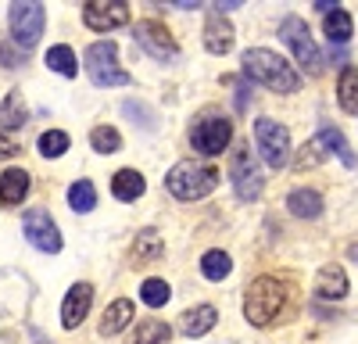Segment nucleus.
<instances>
[{
    "label": "nucleus",
    "instance_id": "obj_18",
    "mask_svg": "<svg viewBox=\"0 0 358 344\" xmlns=\"http://www.w3.org/2000/svg\"><path fill=\"white\" fill-rule=\"evenodd\" d=\"M133 315H136V308H133V301H129V298L111 301V305L104 308V315H101V337H115V334H122V330L133 323Z\"/></svg>",
    "mask_w": 358,
    "mask_h": 344
},
{
    "label": "nucleus",
    "instance_id": "obj_1",
    "mask_svg": "<svg viewBox=\"0 0 358 344\" xmlns=\"http://www.w3.org/2000/svg\"><path fill=\"white\" fill-rule=\"evenodd\" d=\"M244 76L268 86V90H276V94H297L301 90V72H297L287 57H280L276 50H268V47H251L244 50Z\"/></svg>",
    "mask_w": 358,
    "mask_h": 344
},
{
    "label": "nucleus",
    "instance_id": "obj_22",
    "mask_svg": "<svg viewBox=\"0 0 358 344\" xmlns=\"http://www.w3.org/2000/svg\"><path fill=\"white\" fill-rule=\"evenodd\" d=\"M337 104L348 115H358V65H344L337 76Z\"/></svg>",
    "mask_w": 358,
    "mask_h": 344
},
{
    "label": "nucleus",
    "instance_id": "obj_13",
    "mask_svg": "<svg viewBox=\"0 0 358 344\" xmlns=\"http://www.w3.org/2000/svg\"><path fill=\"white\" fill-rule=\"evenodd\" d=\"M90 305H94V287H90V283H72L65 301H62V327L76 330L90 315Z\"/></svg>",
    "mask_w": 358,
    "mask_h": 344
},
{
    "label": "nucleus",
    "instance_id": "obj_8",
    "mask_svg": "<svg viewBox=\"0 0 358 344\" xmlns=\"http://www.w3.org/2000/svg\"><path fill=\"white\" fill-rule=\"evenodd\" d=\"M229 140H233V122L226 119V115H204V119H197L194 129H190L194 151H201L208 158L222 155L229 148Z\"/></svg>",
    "mask_w": 358,
    "mask_h": 344
},
{
    "label": "nucleus",
    "instance_id": "obj_34",
    "mask_svg": "<svg viewBox=\"0 0 358 344\" xmlns=\"http://www.w3.org/2000/svg\"><path fill=\"white\" fill-rule=\"evenodd\" d=\"M0 62H4L8 69H15V65H18V54H15L8 43H0Z\"/></svg>",
    "mask_w": 358,
    "mask_h": 344
},
{
    "label": "nucleus",
    "instance_id": "obj_31",
    "mask_svg": "<svg viewBox=\"0 0 358 344\" xmlns=\"http://www.w3.org/2000/svg\"><path fill=\"white\" fill-rule=\"evenodd\" d=\"M169 298H172V287H169L165 280L151 276V280H143V283H140V301H143L147 308H162Z\"/></svg>",
    "mask_w": 358,
    "mask_h": 344
},
{
    "label": "nucleus",
    "instance_id": "obj_23",
    "mask_svg": "<svg viewBox=\"0 0 358 344\" xmlns=\"http://www.w3.org/2000/svg\"><path fill=\"white\" fill-rule=\"evenodd\" d=\"M169 337H172L169 323H162V320H136V327L126 337V344H165Z\"/></svg>",
    "mask_w": 358,
    "mask_h": 344
},
{
    "label": "nucleus",
    "instance_id": "obj_10",
    "mask_svg": "<svg viewBox=\"0 0 358 344\" xmlns=\"http://www.w3.org/2000/svg\"><path fill=\"white\" fill-rule=\"evenodd\" d=\"M22 229H25V241L33 244L36 251H47V255L62 251V229H57V222L50 219V212L29 208L25 219H22Z\"/></svg>",
    "mask_w": 358,
    "mask_h": 344
},
{
    "label": "nucleus",
    "instance_id": "obj_32",
    "mask_svg": "<svg viewBox=\"0 0 358 344\" xmlns=\"http://www.w3.org/2000/svg\"><path fill=\"white\" fill-rule=\"evenodd\" d=\"M158 255H162V237L155 229H140L136 244H133V258L136 262H147V258H158Z\"/></svg>",
    "mask_w": 358,
    "mask_h": 344
},
{
    "label": "nucleus",
    "instance_id": "obj_4",
    "mask_svg": "<svg viewBox=\"0 0 358 344\" xmlns=\"http://www.w3.org/2000/svg\"><path fill=\"white\" fill-rule=\"evenodd\" d=\"M280 40L294 50V57H297V65H301L308 76H319L322 72V50H319V43L312 40V29H308V22L305 18H297V15H287L283 22H280Z\"/></svg>",
    "mask_w": 358,
    "mask_h": 344
},
{
    "label": "nucleus",
    "instance_id": "obj_2",
    "mask_svg": "<svg viewBox=\"0 0 358 344\" xmlns=\"http://www.w3.org/2000/svg\"><path fill=\"white\" fill-rule=\"evenodd\" d=\"M283 305H287V283H280L276 276H258L244 291V320L251 327L265 330V327L276 323Z\"/></svg>",
    "mask_w": 358,
    "mask_h": 344
},
{
    "label": "nucleus",
    "instance_id": "obj_5",
    "mask_svg": "<svg viewBox=\"0 0 358 344\" xmlns=\"http://www.w3.org/2000/svg\"><path fill=\"white\" fill-rule=\"evenodd\" d=\"M86 76L94 79V86H126L129 72L118 65V47L115 40H97L86 47Z\"/></svg>",
    "mask_w": 358,
    "mask_h": 344
},
{
    "label": "nucleus",
    "instance_id": "obj_35",
    "mask_svg": "<svg viewBox=\"0 0 358 344\" xmlns=\"http://www.w3.org/2000/svg\"><path fill=\"white\" fill-rule=\"evenodd\" d=\"M348 258H351V262H358V244H351V248H348Z\"/></svg>",
    "mask_w": 358,
    "mask_h": 344
},
{
    "label": "nucleus",
    "instance_id": "obj_25",
    "mask_svg": "<svg viewBox=\"0 0 358 344\" xmlns=\"http://www.w3.org/2000/svg\"><path fill=\"white\" fill-rule=\"evenodd\" d=\"M229 273H233V258H229L226 251L212 248V251H204V255H201V276H204V280L219 283V280H226Z\"/></svg>",
    "mask_w": 358,
    "mask_h": 344
},
{
    "label": "nucleus",
    "instance_id": "obj_20",
    "mask_svg": "<svg viewBox=\"0 0 358 344\" xmlns=\"http://www.w3.org/2000/svg\"><path fill=\"white\" fill-rule=\"evenodd\" d=\"M287 208H290V215H297V219H319V215H322V197H319V190L297 187V190H290V197H287Z\"/></svg>",
    "mask_w": 358,
    "mask_h": 344
},
{
    "label": "nucleus",
    "instance_id": "obj_27",
    "mask_svg": "<svg viewBox=\"0 0 358 344\" xmlns=\"http://www.w3.org/2000/svg\"><path fill=\"white\" fill-rule=\"evenodd\" d=\"M315 140L322 143V151H326V155H337L344 165H355V155H351V148H348V140L341 136V129H334V126H322Z\"/></svg>",
    "mask_w": 358,
    "mask_h": 344
},
{
    "label": "nucleus",
    "instance_id": "obj_14",
    "mask_svg": "<svg viewBox=\"0 0 358 344\" xmlns=\"http://www.w3.org/2000/svg\"><path fill=\"white\" fill-rule=\"evenodd\" d=\"M233 43H236L233 25L222 18V11H212L204 18V50L208 54H229Z\"/></svg>",
    "mask_w": 358,
    "mask_h": 344
},
{
    "label": "nucleus",
    "instance_id": "obj_7",
    "mask_svg": "<svg viewBox=\"0 0 358 344\" xmlns=\"http://www.w3.org/2000/svg\"><path fill=\"white\" fill-rule=\"evenodd\" d=\"M8 22H11L15 43H18L22 50H29V47H36L40 36H43L47 11H43V4H36V0H25V4L18 0V4H11V11H8Z\"/></svg>",
    "mask_w": 358,
    "mask_h": 344
},
{
    "label": "nucleus",
    "instance_id": "obj_3",
    "mask_svg": "<svg viewBox=\"0 0 358 344\" xmlns=\"http://www.w3.org/2000/svg\"><path fill=\"white\" fill-rule=\"evenodd\" d=\"M165 187H169V194L179 197V201H201V197H208V194L219 187V172H215L212 165H204V162L187 158V162H176V165L169 169Z\"/></svg>",
    "mask_w": 358,
    "mask_h": 344
},
{
    "label": "nucleus",
    "instance_id": "obj_24",
    "mask_svg": "<svg viewBox=\"0 0 358 344\" xmlns=\"http://www.w3.org/2000/svg\"><path fill=\"white\" fill-rule=\"evenodd\" d=\"M47 69L50 72H57V76H65V79H72L76 72H79V62H76V50L69 47V43H54L50 50H47Z\"/></svg>",
    "mask_w": 358,
    "mask_h": 344
},
{
    "label": "nucleus",
    "instance_id": "obj_28",
    "mask_svg": "<svg viewBox=\"0 0 358 344\" xmlns=\"http://www.w3.org/2000/svg\"><path fill=\"white\" fill-rule=\"evenodd\" d=\"M90 148H94L97 155H115V151H122V133H118L115 126H97L94 133H90Z\"/></svg>",
    "mask_w": 358,
    "mask_h": 344
},
{
    "label": "nucleus",
    "instance_id": "obj_16",
    "mask_svg": "<svg viewBox=\"0 0 358 344\" xmlns=\"http://www.w3.org/2000/svg\"><path fill=\"white\" fill-rule=\"evenodd\" d=\"M315 298L322 301H344L348 298V273L341 266H322L315 276Z\"/></svg>",
    "mask_w": 358,
    "mask_h": 344
},
{
    "label": "nucleus",
    "instance_id": "obj_21",
    "mask_svg": "<svg viewBox=\"0 0 358 344\" xmlns=\"http://www.w3.org/2000/svg\"><path fill=\"white\" fill-rule=\"evenodd\" d=\"M25 119H29L25 97H22V90H11L4 101H0V133H11V129L25 126Z\"/></svg>",
    "mask_w": 358,
    "mask_h": 344
},
{
    "label": "nucleus",
    "instance_id": "obj_6",
    "mask_svg": "<svg viewBox=\"0 0 358 344\" xmlns=\"http://www.w3.org/2000/svg\"><path fill=\"white\" fill-rule=\"evenodd\" d=\"M255 148L268 169H283L290 162V129L262 115V119H255Z\"/></svg>",
    "mask_w": 358,
    "mask_h": 344
},
{
    "label": "nucleus",
    "instance_id": "obj_29",
    "mask_svg": "<svg viewBox=\"0 0 358 344\" xmlns=\"http://www.w3.org/2000/svg\"><path fill=\"white\" fill-rule=\"evenodd\" d=\"M322 29H326V36H330L334 43H348L351 40V15L344 8H337V11H330L322 18Z\"/></svg>",
    "mask_w": 358,
    "mask_h": 344
},
{
    "label": "nucleus",
    "instance_id": "obj_12",
    "mask_svg": "<svg viewBox=\"0 0 358 344\" xmlns=\"http://www.w3.org/2000/svg\"><path fill=\"white\" fill-rule=\"evenodd\" d=\"M83 22H86V29H94V33H111V29L129 22V4H122V0H86Z\"/></svg>",
    "mask_w": 358,
    "mask_h": 344
},
{
    "label": "nucleus",
    "instance_id": "obj_11",
    "mask_svg": "<svg viewBox=\"0 0 358 344\" xmlns=\"http://www.w3.org/2000/svg\"><path fill=\"white\" fill-rule=\"evenodd\" d=\"M133 40H136V47H143L147 54H151L155 62H176L179 57V47H176L172 33L165 29V22H155V18L140 22L133 29Z\"/></svg>",
    "mask_w": 358,
    "mask_h": 344
},
{
    "label": "nucleus",
    "instance_id": "obj_33",
    "mask_svg": "<svg viewBox=\"0 0 358 344\" xmlns=\"http://www.w3.org/2000/svg\"><path fill=\"white\" fill-rule=\"evenodd\" d=\"M18 151H22L18 136H15V133H0V158H11V155H18Z\"/></svg>",
    "mask_w": 358,
    "mask_h": 344
},
{
    "label": "nucleus",
    "instance_id": "obj_30",
    "mask_svg": "<svg viewBox=\"0 0 358 344\" xmlns=\"http://www.w3.org/2000/svg\"><path fill=\"white\" fill-rule=\"evenodd\" d=\"M69 133L65 129H47V133H40V140H36V151L43 155V158H62L65 151H69Z\"/></svg>",
    "mask_w": 358,
    "mask_h": 344
},
{
    "label": "nucleus",
    "instance_id": "obj_19",
    "mask_svg": "<svg viewBox=\"0 0 358 344\" xmlns=\"http://www.w3.org/2000/svg\"><path fill=\"white\" fill-rule=\"evenodd\" d=\"M143 190H147V183H143V176H140L136 169H118L115 176H111V194L122 201V205H133V201H140Z\"/></svg>",
    "mask_w": 358,
    "mask_h": 344
},
{
    "label": "nucleus",
    "instance_id": "obj_9",
    "mask_svg": "<svg viewBox=\"0 0 358 344\" xmlns=\"http://www.w3.org/2000/svg\"><path fill=\"white\" fill-rule=\"evenodd\" d=\"M229 180H233V194L241 201H255L262 190H265V180H262V165L255 162L251 148H236L229 155Z\"/></svg>",
    "mask_w": 358,
    "mask_h": 344
},
{
    "label": "nucleus",
    "instance_id": "obj_15",
    "mask_svg": "<svg viewBox=\"0 0 358 344\" xmlns=\"http://www.w3.org/2000/svg\"><path fill=\"white\" fill-rule=\"evenodd\" d=\"M29 187H33V180H29L25 169H8V172H0V205H4V208L22 205V201L29 197Z\"/></svg>",
    "mask_w": 358,
    "mask_h": 344
},
{
    "label": "nucleus",
    "instance_id": "obj_26",
    "mask_svg": "<svg viewBox=\"0 0 358 344\" xmlns=\"http://www.w3.org/2000/svg\"><path fill=\"white\" fill-rule=\"evenodd\" d=\"M69 205H72V212H79V215L94 212V208H97V187L90 183V180H76V183L69 187Z\"/></svg>",
    "mask_w": 358,
    "mask_h": 344
},
{
    "label": "nucleus",
    "instance_id": "obj_17",
    "mask_svg": "<svg viewBox=\"0 0 358 344\" xmlns=\"http://www.w3.org/2000/svg\"><path fill=\"white\" fill-rule=\"evenodd\" d=\"M215 323H219V312L212 305H197V308L179 315V334L183 337H204V334L215 330Z\"/></svg>",
    "mask_w": 358,
    "mask_h": 344
}]
</instances>
